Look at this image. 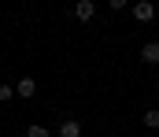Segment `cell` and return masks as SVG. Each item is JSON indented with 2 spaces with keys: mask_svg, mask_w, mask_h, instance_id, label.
<instances>
[{
  "mask_svg": "<svg viewBox=\"0 0 159 137\" xmlns=\"http://www.w3.org/2000/svg\"><path fill=\"white\" fill-rule=\"evenodd\" d=\"M26 137H52L44 126H26Z\"/></svg>",
  "mask_w": 159,
  "mask_h": 137,
  "instance_id": "52a82bcc",
  "label": "cell"
},
{
  "mask_svg": "<svg viewBox=\"0 0 159 137\" xmlns=\"http://www.w3.org/2000/svg\"><path fill=\"white\" fill-rule=\"evenodd\" d=\"M59 137H81V122L78 119H67V122L59 126Z\"/></svg>",
  "mask_w": 159,
  "mask_h": 137,
  "instance_id": "277c9868",
  "label": "cell"
},
{
  "mask_svg": "<svg viewBox=\"0 0 159 137\" xmlns=\"http://www.w3.org/2000/svg\"><path fill=\"white\" fill-rule=\"evenodd\" d=\"M93 15H96V4H93V0H78V4H74V19H78V22H89Z\"/></svg>",
  "mask_w": 159,
  "mask_h": 137,
  "instance_id": "7a4b0ae2",
  "label": "cell"
},
{
  "mask_svg": "<svg viewBox=\"0 0 159 137\" xmlns=\"http://www.w3.org/2000/svg\"><path fill=\"white\" fill-rule=\"evenodd\" d=\"M144 126L159 130V111H156V107H148V111H144Z\"/></svg>",
  "mask_w": 159,
  "mask_h": 137,
  "instance_id": "8992f818",
  "label": "cell"
},
{
  "mask_svg": "<svg viewBox=\"0 0 159 137\" xmlns=\"http://www.w3.org/2000/svg\"><path fill=\"white\" fill-rule=\"evenodd\" d=\"M15 96V85H0V100H11Z\"/></svg>",
  "mask_w": 159,
  "mask_h": 137,
  "instance_id": "ba28073f",
  "label": "cell"
},
{
  "mask_svg": "<svg viewBox=\"0 0 159 137\" xmlns=\"http://www.w3.org/2000/svg\"><path fill=\"white\" fill-rule=\"evenodd\" d=\"M34 93H37V82L34 78H19L15 82V96H34Z\"/></svg>",
  "mask_w": 159,
  "mask_h": 137,
  "instance_id": "3957f363",
  "label": "cell"
},
{
  "mask_svg": "<svg viewBox=\"0 0 159 137\" xmlns=\"http://www.w3.org/2000/svg\"><path fill=\"white\" fill-rule=\"evenodd\" d=\"M133 19H137V22H152V19H156V7H152L148 0H137V4H133Z\"/></svg>",
  "mask_w": 159,
  "mask_h": 137,
  "instance_id": "6da1fadb",
  "label": "cell"
},
{
  "mask_svg": "<svg viewBox=\"0 0 159 137\" xmlns=\"http://www.w3.org/2000/svg\"><path fill=\"white\" fill-rule=\"evenodd\" d=\"M107 4H111L115 11H122V7H126V0H107Z\"/></svg>",
  "mask_w": 159,
  "mask_h": 137,
  "instance_id": "9c48e42d",
  "label": "cell"
},
{
  "mask_svg": "<svg viewBox=\"0 0 159 137\" xmlns=\"http://www.w3.org/2000/svg\"><path fill=\"white\" fill-rule=\"evenodd\" d=\"M141 59L144 63H159V41H148V45L141 48Z\"/></svg>",
  "mask_w": 159,
  "mask_h": 137,
  "instance_id": "5b68a950",
  "label": "cell"
}]
</instances>
